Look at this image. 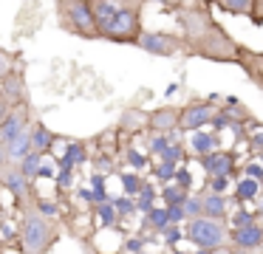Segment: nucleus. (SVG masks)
<instances>
[{
	"label": "nucleus",
	"mask_w": 263,
	"mask_h": 254,
	"mask_svg": "<svg viewBox=\"0 0 263 254\" xmlns=\"http://www.w3.org/2000/svg\"><path fill=\"white\" fill-rule=\"evenodd\" d=\"M127 164H130L133 169H142L144 164H147V158H144L139 150H133V147H130V150H127Z\"/></svg>",
	"instance_id": "38"
},
{
	"label": "nucleus",
	"mask_w": 263,
	"mask_h": 254,
	"mask_svg": "<svg viewBox=\"0 0 263 254\" xmlns=\"http://www.w3.org/2000/svg\"><path fill=\"white\" fill-rule=\"evenodd\" d=\"M257 195H260V184L255 178L238 181V186H235V201H255Z\"/></svg>",
	"instance_id": "23"
},
{
	"label": "nucleus",
	"mask_w": 263,
	"mask_h": 254,
	"mask_svg": "<svg viewBox=\"0 0 263 254\" xmlns=\"http://www.w3.org/2000/svg\"><path fill=\"white\" fill-rule=\"evenodd\" d=\"M260 220L257 212H249V209H238V212L229 214V229H240V226H252Z\"/></svg>",
	"instance_id": "27"
},
{
	"label": "nucleus",
	"mask_w": 263,
	"mask_h": 254,
	"mask_svg": "<svg viewBox=\"0 0 263 254\" xmlns=\"http://www.w3.org/2000/svg\"><path fill=\"white\" fill-rule=\"evenodd\" d=\"M210 254H235V248L232 246H223V248H215V251H210Z\"/></svg>",
	"instance_id": "45"
},
{
	"label": "nucleus",
	"mask_w": 263,
	"mask_h": 254,
	"mask_svg": "<svg viewBox=\"0 0 263 254\" xmlns=\"http://www.w3.org/2000/svg\"><path fill=\"white\" fill-rule=\"evenodd\" d=\"M229 209H232L229 195H215V192H206V189H204V218L229 220V214H232Z\"/></svg>",
	"instance_id": "13"
},
{
	"label": "nucleus",
	"mask_w": 263,
	"mask_h": 254,
	"mask_svg": "<svg viewBox=\"0 0 263 254\" xmlns=\"http://www.w3.org/2000/svg\"><path fill=\"white\" fill-rule=\"evenodd\" d=\"M178 124H181V105H164V107L150 110V122H147L150 133L173 135L178 133Z\"/></svg>",
	"instance_id": "9"
},
{
	"label": "nucleus",
	"mask_w": 263,
	"mask_h": 254,
	"mask_svg": "<svg viewBox=\"0 0 263 254\" xmlns=\"http://www.w3.org/2000/svg\"><path fill=\"white\" fill-rule=\"evenodd\" d=\"M54 6H57V23L63 31L82 40H102L88 0H54Z\"/></svg>",
	"instance_id": "3"
},
{
	"label": "nucleus",
	"mask_w": 263,
	"mask_h": 254,
	"mask_svg": "<svg viewBox=\"0 0 263 254\" xmlns=\"http://www.w3.org/2000/svg\"><path fill=\"white\" fill-rule=\"evenodd\" d=\"M218 144H221V135H218L215 130H210V133L198 130V133H193V141H190V150H193L198 158H204V155H210V152L221 150Z\"/></svg>",
	"instance_id": "17"
},
{
	"label": "nucleus",
	"mask_w": 263,
	"mask_h": 254,
	"mask_svg": "<svg viewBox=\"0 0 263 254\" xmlns=\"http://www.w3.org/2000/svg\"><path fill=\"white\" fill-rule=\"evenodd\" d=\"M221 110V96H210V99H193L181 105V124L178 133H198L204 124H212V119Z\"/></svg>",
	"instance_id": "5"
},
{
	"label": "nucleus",
	"mask_w": 263,
	"mask_h": 254,
	"mask_svg": "<svg viewBox=\"0 0 263 254\" xmlns=\"http://www.w3.org/2000/svg\"><path fill=\"white\" fill-rule=\"evenodd\" d=\"M176 172H178V167L173 161H164V158L153 167V175L161 181V184H164V181H176Z\"/></svg>",
	"instance_id": "32"
},
{
	"label": "nucleus",
	"mask_w": 263,
	"mask_h": 254,
	"mask_svg": "<svg viewBox=\"0 0 263 254\" xmlns=\"http://www.w3.org/2000/svg\"><path fill=\"white\" fill-rule=\"evenodd\" d=\"M91 3V11L93 17H97V26H108L110 20H116V17L127 14V11H144V6H147V0H88Z\"/></svg>",
	"instance_id": "8"
},
{
	"label": "nucleus",
	"mask_w": 263,
	"mask_h": 254,
	"mask_svg": "<svg viewBox=\"0 0 263 254\" xmlns=\"http://www.w3.org/2000/svg\"><path fill=\"white\" fill-rule=\"evenodd\" d=\"M198 161H201V167H204L206 175L232 178V172H235V152H229V150H215V152H210V155L198 158Z\"/></svg>",
	"instance_id": "12"
},
{
	"label": "nucleus",
	"mask_w": 263,
	"mask_h": 254,
	"mask_svg": "<svg viewBox=\"0 0 263 254\" xmlns=\"http://www.w3.org/2000/svg\"><path fill=\"white\" fill-rule=\"evenodd\" d=\"M229 220H212V218H195L184 223V240L193 243L201 251H215L229 246Z\"/></svg>",
	"instance_id": "4"
},
{
	"label": "nucleus",
	"mask_w": 263,
	"mask_h": 254,
	"mask_svg": "<svg viewBox=\"0 0 263 254\" xmlns=\"http://www.w3.org/2000/svg\"><path fill=\"white\" fill-rule=\"evenodd\" d=\"M161 235H164V246H170V248L176 246V243L184 240V229H181V226H167Z\"/></svg>",
	"instance_id": "35"
},
{
	"label": "nucleus",
	"mask_w": 263,
	"mask_h": 254,
	"mask_svg": "<svg viewBox=\"0 0 263 254\" xmlns=\"http://www.w3.org/2000/svg\"><path fill=\"white\" fill-rule=\"evenodd\" d=\"M156 198H159V192L153 189V186L150 184H144V189L139 192V212H150V209H153V203H156Z\"/></svg>",
	"instance_id": "33"
},
{
	"label": "nucleus",
	"mask_w": 263,
	"mask_h": 254,
	"mask_svg": "<svg viewBox=\"0 0 263 254\" xmlns=\"http://www.w3.org/2000/svg\"><path fill=\"white\" fill-rule=\"evenodd\" d=\"M31 124H34V122H31V116H29V102L12 107V113H9L3 122H0V144L9 150V147H12L14 141L20 139V135L29 133Z\"/></svg>",
	"instance_id": "7"
},
{
	"label": "nucleus",
	"mask_w": 263,
	"mask_h": 254,
	"mask_svg": "<svg viewBox=\"0 0 263 254\" xmlns=\"http://www.w3.org/2000/svg\"><path fill=\"white\" fill-rule=\"evenodd\" d=\"M0 93L12 102V107L23 105V102H26V82H23V76L14 73V71L6 73V76H3V88H0Z\"/></svg>",
	"instance_id": "15"
},
{
	"label": "nucleus",
	"mask_w": 263,
	"mask_h": 254,
	"mask_svg": "<svg viewBox=\"0 0 263 254\" xmlns=\"http://www.w3.org/2000/svg\"><path fill=\"white\" fill-rule=\"evenodd\" d=\"M161 158H164V161H173V164H176V161H181V158H187V147L178 144V141H173V144L167 147V152H164Z\"/></svg>",
	"instance_id": "34"
},
{
	"label": "nucleus",
	"mask_w": 263,
	"mask_h": 254,
	"mask_svg": "<svg viewBox=\"0 0 263 254\" xmlns=\"http://www.w3.org/2000/svg\"><path fill=\"white\" fill-rule=\"evenodd\" d=\"M54 175H57V169H54V164L43 158V167H40V178H54Z\"/></svg>",
	"instance_id": "43"
},
{
	"label": "nucleus",
	"mask_w": 263,
	"mask_h": 254,
	"mask_svg": "<svg viewBox=\"0 0 263 254\" xmlns=\"http://www.w3.org/2000/svg\"><path fill=\"white\" fill-rule=\"evenodd\" d=\"M170 14L178 26L184 45H187V56H201V60L218 62V65H238L243 43H238L218 23L212 3L190 0V3L178 6Z\"/></svg>",
	"instance_id": "1"
},
{
	"label": "nucleus",
	"mask_w": 263,
	"mask_h": 254,
	"mask_svg": "<svg viewBox=\"0 0 263 254\" xmlns=\"http://www.w3.org/2000/svg\"><path fill=\"white\" fill-rule=\"evenodd\" d=\"M0 178H3L6 189L12 192L20 203L26 201V195H31V181L23 175V169H20L17 164H6V167L0 169Z\"/></svg>",
	"instance_id": "11"
},
{
	"label": "nucleus",
	"mask_w": 263,
	"mask_h": 254,
	"mask_svg": "<svg viewBox=\"0 0 263 254\" xmlns=\"http://www.w3.org/2000/svg\"><path fill=\"white\" fill-rule=\"evenodd\" d=\"M60 240V223L37 209V203L23 206V223H20V246L23 254H48Z\"/></svg>",
	"instance_id": "2"
},
{
	"label": "nucleus",
	"mask_w": 263,
	"mask_h": 254,
	"mask_svg": "<svg viewBox=\"0 0 263 254\" xmlns=\"http://www.w3.org/2000/svg\"><path fill=\"white\" fill-rule=\"evenodd\" d=\"M93 212H97V218H99V223L108 229V226H116V220H119V212H116V206L114 203H97L93 206Z\"/></svg>",
	"instance_id": "26"
},
{
	"label": "nucleus",
	"mask_w": 263,
	"mask_h": 254,
	"mask_svg": "<svg viewBox=\"0 0 263 254\" xmlns=\"http://www.w3.org/2000/svg\"><path fill=\"white\" fill-rule=\"evenodd\" d=\"M136 48H142L144 54H153V56H181V54H187V45H184V40L178 31H142Z\"/></svg>",
	"instance_id": "6"
},
{
	"label": "nucleus",
	"mask_w": 263,
	"mask_h": 254,
	"mask_svg": "<svg viewBox=\"0 0 263 254\" xmlns=\"http://www.w3.org/2000/svg\"><path fill=\"white\" fill-rule=\"evenodd\" d=\"M147 122H150V113L147 110H136V107H130V110H125L119 116V124H116V127H119L122 133L133 135V133L147 130Z\"/></svg>",
	"instance_id": "14"
},
{
	"label": "nucleus",
	"mask_w": 263,
	"mask_h": 254,
	"mask_svg": "<svg viewBox=\"0 0 263 254\" xmlns=\"http://www.w3.org/2000/svg\"><path fill=\"white\" fill-rule=\"evenodd\" d=\"M249 23H252L255 28H263V0H255V9H252Z\"/></svg>",
	"instance_id": "40"
},
{
	"label": "nucleus",
	"mask_w": 263,
	"mask_h": 254,
	"mask_svg": "<svg viewBox=\"0 0 263 254\" xmlns=\"http://www.w3.org/2000/svg\"><path fill=\"white\" fill-rule=\"evenodd\" d=\"M173 141H170V135H161V133H150V147H147V152L150 155H164L167 152V147H170Z\"/></svg>",
	"instance_id": "31"
},
{
	"label": "nucleus",
	"mask_w": 263,
	"mask_h": 254,
	"mask_svg": "<svg viewBox=\"0 0 263 254\" xmlns=\"http://www.w3.org/2000/svg\"><path fill=\"white\" fill-rule=\"evenodd\" d=\"M190 195H193V189H184V186L178 184H167L159 189V198L164 206H184V203L190 201Z\"/></svg>",
	"instance_id": "20"
},
{
	"label": "nucleus",
	"mask_w": 263,
	"mask_h": 254,
	"mask_svg": "<svg viewBox=\"0 0 263 254\" xmlns=\"http://www.w3.org/2000/svg\"><path fill=\"white\" fill-rule=\"evenodd\" d=\"M176 254H187V251H176ZM193 254H195V251H193Z\"/></svg>",
	"instance_id": "46"
},
{
	"label": "nucleus",
	"mask_w": 263,
	"mask_h": 254,
	"mask_svg": "<svg viewBox=\"0 0 263 254\" xmlns=\"http://www.w3.org/2000/svg\"><path fill=\"white\" fill-rule=\"evenodd\" d=\"M173 184L184 186V189H193V172H190L187 167H178V172H176V181H173Z\"/></svg>",
	"instance_id": "36"
},
{
	"label": "nucleus",
	"mask_w": 263,
	"mask_h": 254,
	"mask_svg": "<svg viewBox=\"0 0 263 254\" xmlns=\"http://www.w3.org/2000/svg\"><path fill=\"white\" fill-rule=\"evenodd\" d=\"M54 141H57V135H54L43 122H34V124H31V147H34V152H43V155H46V152L51 150Z\"/></svg>",
	"instance_id": "18"
},
{
	"label": "nucleus",
	"mask_w": 263,
	"mask_h": 254,
	"mask_svg": "<svg viewBox=\"0 0 263 254\" xmlns=\"http://www.w3.org/2000/svg\"><path fill=\"white\" fill-rule=\"evenodd\" d=\"M116 254H122V251H116ZM142 254H144V251H142Z\"/></svg>",
	"instance_id": "47"
},
{
	"label": "nucleus",
	"mask_w": 263,
	"mask_h": 254,
	"mask_svg": "<svg viewBox=\"0 0 263 254\" xmlns=\"http://www.w3.org/2000/svg\"><path fill=\"white\" fill-rule=\"evenodd\" d=\"M20 169H23V175L29 181H34V178H40V167H43V152H29V155L23 158V161L17 164Z\"/></svg>",
	"instance_id": "25"
},
{
	"label": "nucleus",
	"mask_w": 263,
	"mask_h": 254,
	"mask_svg": "<svg viewBox=\"0 0 263 254\" xmlns=\"http://www.w3.org/2000/svg\"><path fill=\"white\" fill-rule=\"evenodd\" d=\"M110 203L116 206V212H119V218H130L133 212H139V203L133 201L130 195H122V198H110Z\"/></svg>",
	"instance_id": "29"
},
{
	"label": "nucleus",
	"mask_w": 263,
	"mask_h": 254,
	"mask_svg": "<svg viewBox=\"0 0 263 254\" xmlns=\"http://www.w3.org/2000/svg\"><path fill=\"white\" fill-rule=\"evenodd\" d=\"M85 158H88L85 144H82V141H71V144L65 147V155H63V161H60V169H74L77 164H85Z\"/></svg>",
	"instance_id": "21"
},
{
	"label": "nucleus",
	"mask_w": 263,
	"mask_h": 254,
	"mask_svg": "<svg viewBox=\"0 0 263 254\" xmlns=\"http://www.w3.org/2000/svg\"><path fill=\"white\" fill-rule=\"evenodd\" d=\"M147 3H159L161 9L170 14V11H176L178 6H184V3H190V0H147ZM201 3H212V0H201Z\"/></svg>",
	"instance_id": "37"
},
{
	"label": "nucleus",
	"mask_w": 263,
	"mask_h": 254,
	"mask_svg": "<svg viewBox=\"0 0 263 254\" xmlns=\"http://www.w3.org/2000/svg\"><path fill=\"white\" fill-rule=\"evenodd\" d=\"M167 226H173V223H170V212H167V206H153L150 212H144L142 229H139V231H144V235H147V231H156V235H161Z\"/></svg>",
	"instance_id": "16"
},
{
	"label": "nucleus",
	"mask_w": 263,
	"mask_h": 254,
	"mask_svg": "<svg viewBox=\"0 0 263 254\" xmlns=\"http://www.w3.org/2000/svg\"><path fill=\"white\" fill-rule=\"evenodd\" d=\"M6 73H12V60H9L6 51L0 48V79L6 76Z\"/></svg>",
	"instance_id": "41"
},
{
	"label": "nucleus",
	"mask_w": 263,
	"mask_h": 254,
	"mask_svg": "<svg viewBox=\"0 0 263 254\" xmlns=\"http://www.w3.org/2000/svg\"><path fill=\"white\" fill-rule=\"evenodd\" d=\"M201 189L215 192V195H227L229 192V178H223V175H206V181H204Z\"/></svg>",
	"instance_id": "30"
},
{
	"label": "nucleus",
	"mask_w": 263,
	"mask_h": 254,
	"mask_svg": "<svg viewBox=\"0 0 263 254\" xmlns=\"http://www.w3.org/2000/svg\"><path fill=\"white\" fill-rule=\"evenodd\" d=\"M184 214H187V220L204 218V189H193L190 201L184 203Z\"/></svg>",
	"instance_id": "24"
},
{
	"label": "nucleus",
	"mask_w": 263,
	"mask_h": 254,
	"mask_svg": "<svg viewBox=\"0 0 263 254\" xmlns=\"http://www.w3.org/2000/svg\"><path fill=\"white\" fill-rule=\"evenodd\" d=\"M80 248H82V254H102V251L97 248V243L88 240V237H80Z\"/></svg>",
	"instance_id": "42"
},
{
	"label": "nucleus",
	"mask_w": 263,
	"mask_h": 254,
	"mask_svg": "<svg viewBox=\"0 0 263 254\" xmlns=\"http://www.w3.org/2000/svg\"><path fill=\"white\" fill-rule=\"evenodd\" d=\"M150 243H153V237H147L144 231H136V235H130L125 243H122L119 251H122V254H142L144 248L150 246Z\"/></svg>",
	"instance_id": "22"
},
{
	"label": "nucleus",
	"mask_w": 263,
	"mask_h": 254,
	"mask_svg": "<svg viewBox=\"0 0 263 254\" xmlns=\"http://www.w3.org/2000/svg\"><path fill=\"white\" fill-rule=\"evenodd\" d=\"M167 212H170V223H173V226L187 223V214H184V206H167Z\"/></svg>",
	"instance_id": "39"
},
{
	"label": "nucleus",
	"mask_w": 263,
	"mask_h": 254,
	"mask_svg": "<svg viewBox=\"0 0 263 254\" xmlns=\"http://www.w3.org/2000/svg\"><path fill=\"white\" fill-rule=\"evenodd\" d=\"M6 164H12V161H9V152H6V147L0 144V169L6 167Z\"/></svg>",
	"instance_id": "44"
},
{
	"label": "nucleus",
	"mask_w": 263,
	"mask_h": 254,
	"mask_svg": "<svg viewBox=\"0 0 263 254\" xmlns=\"http://www.w3.org/2000/svg\"><path fill=\"white\" fill-rule=\"evenodd\" d=\"M218 11L232 17H252V9H255V0H212Z\"/></svg>",
	"instance_id": "19"
},
{
	"label": "nucleus",
	"mask_w": 263,
	"mask_h": 254,
	"mask_svg": "<svg viewBox=\"0 0 263 254\" xmlns=\"http://www.w3.org/2000/svg\"><path fill=\"white\" fill-rule=\"evenodd\" d=\"M119 181H122V186H125V195H130V198L144 189L142 175H136V172H119Z\"/></svg>",
	"instance_id": "28"
},
{
	"label": "nucleus",
	"mask_w": 263,
	"mask_h": 254,
	"mask_svg": "<svg viewBox=\"0 0 263 254\" xmlns=\"http://www.w3.org/2000/svg\"><path fill=\"white\" fill-rule=\"evenodd\" d=\"M238 68L246 73V79H249L257 90H263V51H255V48H249V45H243Z\"/></svg>",
	"instance_id": "10"
}]
</instances>
